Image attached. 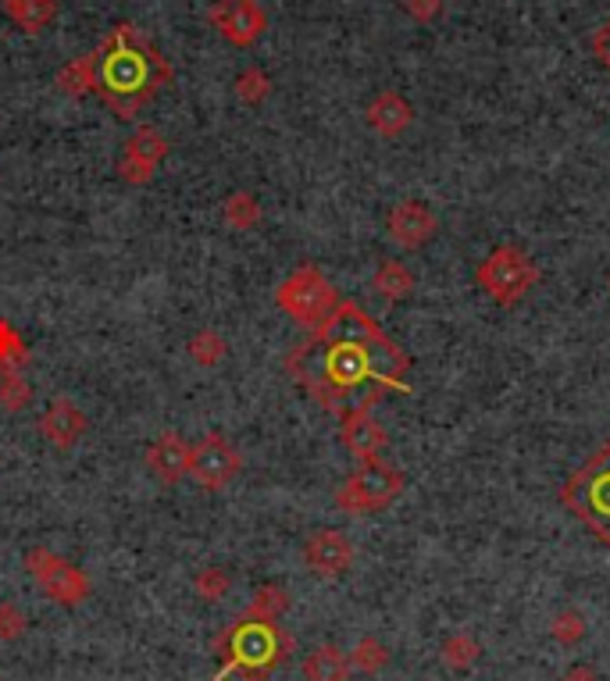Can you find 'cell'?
I'll return each instance as SVG.
<instances>
[{"instance_id": "6da1fadb", "label": "cell", "mask_w": 610, "mask_h": 681, "mask_svg": "<svg viewBox=\"0 0 610 681\" xmlns=\"http://www.w3.org/2000/svg\"><path fill=\"white\" fill-rule=\"evenodd\" d=\"M286 371L321 411L339 421L376 411L389 393L411 389L407 353L358 300H339V308L286 353Z\"/></svg>"}, {"instance_id": "7a4b0ae2", "label": "cell", "mask_w": 610, "mask_h": 681, "mask_svg": "<svg viewBox=\"0 0 610 681\" xmlns=\"http://www.w3.org/2000/svg\"><path fill=\"white\" fill-rule=\"evenodd\" d=\"M172 82V64L132 22H118L93 50V93L122 122H132Z\"/></svg>"}, {"instance_id": "3957f363", "label": "cell", "mask_w": 610, "mask_h": 681, "mask_svg": "<svg viewBox=\"0 0 610 681\" xmlns=\"http://www.w3.org/2000/svg\"><path fill=\"white\" fill-rule=\"evenodd\" d=\"M218 653H222V674H243L247 681H264L293 653V635L282 632L279 624L240 618L218 639Z\"/></svg>"}, {"instance_id": "277c9868", "label": "cell", "mask_w": 610, "mask_h": 681, "mask_svg": "<svg viewBox=\"0 0 610 681\" xmlns=\"http://www.w3.org/2000/svg\"><path fill=\"white\" fill-rule=\"evenodd\" d=\"M561 503L603 547H610V442H603L561 485Z\"/></svg>"}, {"instance_id": "5b68a950", "label": "cell", "mask_w": 610, "mask_h": 681, "mask_svg": "<svg viewBox=\"0 0 610 681\" xmlns=\"http://www.w3.org/2000/svg\"><path fill=\"white\" fill-rule=\"evenodd\" d=\"M474 282H479L482 293L493 303H500V308H514V303L529 297V289L539 282V268L529 258V250L503 243L489 253V258L479 261V268H474Z\"/></svg>"}, {"instance_id": "8992f818", "label": "cell", "mask_w": 610, "mask_h": 681, "mask_svg": "<svg viewBox=\"0 0 610 681\" xmlns=\"http://www.w3.org/2000/svg\"><path fill=\"white\" fill-rule=\"evenodd\" d=\"M276 303H279L282 314H290L293 326L314 332L321 321L339 308V293L321 268L300 264L293 276L276 289Z\"/></svg>"}, {"instance_id": "52a82bcc", "label": "cell", "mask_w": 610, "mask_h": 681, "mask_svg": "<svg viewBox=\"0 0 610 681\" xmlns=\"http://www.w3.org/2000/svg\"><path fill=\"white\" fill-rule=\"evenodd\" d=\"M403 492V471L389 464L386 457L358 461V471L336 489V507L343 514H376L386 510Z\"/></svg>"}, {"instance_id": "ba28073f", "label": "cell", "mask_w": 610, "mask_h": 681, "mask_svg": "<svg viewBox=\"0 0 610 681\" xmlns=\"http://www.w3.org/2000/svg\"><path fill=\"white\" fill-rule=\"evenodd\" d=\"M26 571L37 578V585L50 603L61 607H79L90 595V578L87 571H79L72 560H64L61 553L37 547L26 553Z\"/></svg>"}, {"instance_id": "9c48e42d", "label": "cell", "mask_w": 610, "mask_h": 681, "mask_svg": "<svg viewBox=\"0 0 610 681\" xmlns=\"http://www.w3.org/2000/svg\"><path fill=\"white\" fill-rule=\"evenodd\" d=\"M243 471V453L240 447L222 435V432H208L197 447H193V468L190 479L203 489V492H222L229 489Z\"/></svg>"}, {"instance_id": "30bf717a", "label": "cell", "mask_w": 610, "mask_h": 681, "mask_svg": "<svg viewBox=\"0 0 610 681\" xmlns=\"http://www.w3.org/2000/svg\"><path fill=\"white\" fill-rule=\"evenodd\" d=\"M208 22L232 47H253L268 29V14L258 0H214Z\"/></svg>"}, {"instance_id": "8fae6325", "label": "cell", "mask_w": 610, "mask_h": 681, "mask_svg": "<svg viewBox=\"0 0 610 681\" xmlns=\"http://www.w3.org/2000/svg\"><path fill=\"white\" fill-rule=\"evenodd\" d=\"M164 158H168L164 132L158 126H140L126 140L122 161H118V179L129 186H150Z\"/></svg>"}, {"instance_id": "7c38bea8", "label": "cell", "mask_w": 610, "mask_h": 681, "mask_svg": "<svg viewBox=\"0 0 610 681\" xmlns=\"http://www.w3.org/2000/svg\"><path fill=\"white\" fill-rule=\"evenodd\" d=\"M303 564L318 578H339L353 564V542L339 528H318L314 535L303 542Z\"/></svg>"}, {"instance_id": "4fadbf2b", "label": "cell", "mask_w": 610, "mask_h": 681, "mask_svg": "<svg viewBox=\"0 0 610 681\" xmlns=\"http://www.w3.org/2000/svg\"><path fill=\"white\" fill-rule=\"evenodd\" d=\"M386 229H389V240L400 250H421L436 236L439 218L421 200H400L397 208L389 211Z\"/></svg>"}, {"instance_id": "5bb4252c", "label": "cell", "mask_w": 610, "mask_h": 681, "mask_svg": "<svg viewBox=\"0 0 610 681\" xmlns=\"http://www.w3.org/2000/svg\"><path fill=\"white\" fill-rule=\"evenodd\" d=\"M87 429H90L87 414H82L68 397H58V400L50 403L47 411L37 418V432L50 442V447H58V450L79 447V439L87 435Z\"/></svg>"}, {"instance_id": "9a60e30c", "label": "cell", "mask_w": 610, "mask_h": 681, "mask_svg": "<svg viewBox=\"0 0 610 681\" xmlns=\"http://www.w3.org/2000/svg\"><path fill=\"white\" fill-rule=\"evenodd\" d=\"M147 468L158 482L176 485L193 468V447L179 432H161L147 450Z\"/></svg>"}, {"instance_id": "2e32d148", "label": "cell", "mask_w": 610, "mask_h": 681, "mask_svg": "<svg viewBox=\"0 0 610 681\" xmlns=\"http://www.w3.org/2000/svg\"><path fill=\"white\" fill-rule=\"evenodd\" d=\"M339 439H343V447L358 457V461H371V457H382V450L389 447V432L382 424L371 418V411H361V414H350L339 421Z\"/></svg>"}, {"instance_id": "e0dca14e", "label": "cell", "mask_w": 610, "mask_h": 681, "mask_svg": "<svg viewBox=\"0 0 610 681\" xmlns=\"http://www.w3.org/2000/svg\"><path fill=\"white\" fill-rule=\"evenodd\" d=\"M364 118H368V126L376 129L379 136H386V140H397V136H403L407 129H411L414 108L407 104V100H403L397 90H382V93L368 104Z\"/></svg>"}, {"instance_id": "ac0fdd59", "label": "cell", "mask_w": 610, "mask_h": 681, "mask_svg": "<svg viewBox=\"0 0 610 681\" xmlns=\"http://www.w3.org/2000/svg\"><path fill=\"white\" fill-rule=\"evenodd\" d=\"M350 657L332 642H321L303 657V678L308 681H350Z\"/></svg>"}, {"instance_id": "d6986e66", "label": "cell", "mask_w": 610, "mask_h": 681, "mask_svg": "<svg viewBox=\"0 0 610 681\" xmlns=\"http://www.w3.org/2000/svg\"><path fill=\"white\" fill-rule=\"evenodd\" d=\"M0 4H4L8 19L29 37H40L58 19V0H0Z\"/></svg>"}, {"instance_id": "ffe728a7", "label": "cell", "mask_w": 610, "mask_h": 681, "mask_svg": "<svg viewBox=\"0 0 610 681\" xmlns=\"http://www.w3.org/2000/svg\"><path fill=\"white\" fill-rule=\"evenodd\" d=\"M371 289H376L386 303H400L414 293V276L403 261H382L376 268V276H371Z\"/></svg>"}, {"instance_id": "44dd1931", "label": "cell", "mask_w": 610, "mask_h": 681, "mask_svg": "<svg viewBox=\"0 0 610 681\" xmlns=\"http://www.w3.org/2000/svg\"><path fill=\"white\" fill-rule=\"evenodd\" d=\"M290 610V592H286L282 585H261L258 592H253V600L247 603L243 618L247 621H264V624H279V618Z\"/></svg>"}, {"instance_id": "7402d4cb", "label": "cell", "mask_w": 610, "mask_h": 681, "mask_svg": "<svg viewBox=\"0 0 610 681\" xmlns=\"http://www.w3.org/2000/svg\"><path fill=\"white\" fill-rule=\"evenodd\" d=\"M479 657H482V645L471 632H450L443 639V645H439V660H443V668H450L457 674L471 671L474 663H479Z\"/></svg>"}, {"instance_id": "603a6c76", "label": "cell", "mask_w": 610, "mask_h": 681, "mask_svg": "<svg viewBox=\"0 0 610 681\" xmlns=\"http://www.w3.org/2000/svg\"><path fill=\"white\" fill-rule=\"evenodd\" d=\"M261 218H264V211H261L258 197L247 193V190L229 193L226 203H222V221H226L229 229H236V232H250Z\"/></svg>"}, {"instance_id": "cb8c5ba5", "label": "cell", "mask_w": 610, "mask_h": 681, "mask_svg": "<svg viewBox=\"0 0 610 681\" xmlns=\"http://www.w3.org/2000/svg\"><path fill=\"white\" fill-rule=\"evenodd\" d=\"M29 361H32V353H29L26 336H22L19 329H14L11 321L0 318V374L22 371Z\"/></svg>"}, {"instance_id": "d4e9b609", "label": "cell", "mask_w": 610, "mask_h": 681, "mask_svg": "<svg viewBox=\"0 0 610 681\" xmlns=\"http://www.w3.org/2000/svg\"><path fill=\"white\" fill-rule=\"evenodd\" d=\"M190 361L200 364V368H218L226 361V353H229V343H226V336L218 332V329H200L190 336Z\"/></svg>"}, {"instance_id": "484cf974", "label": "cell", "mask_w": 610, "mask_h": 681, "mask_svg": "<svg viewBox=\"0 0 610 681\" xmlns=\"http://www.w3.org/2000/svg\"><path fill=\"white\" fill-rule=\"evenodd\" d=\"M58 90L68 93V97H76V100H82L87 93H93V54L68 61L61 72H58Z\"/></svg>"}, {"instance_id": "4316f807", "label": "cell", "mask_w": 610, "mask_h": 681, "mask_svg": "<svg viewBox=\"0 0 610 681\" xmlns=\"http://www.w3.org/2000/svg\"><path fill=\"white\" fill-rule=\"evenodd\" d=\"M347 657H350V668H353V671H361V674H379V671H386V663H389L386 642L376 639V635L358 639V645H353V650H350Z\"/></svg>"}, {"instance_id": "83f0119b", "label": "cell", "mask_w": 610, "mask_h": 681, "mask_svg": "<svg viewBox=\"0 0 610 681\" xmlns=\"http://www.w3.org/2000/svg\"><path fill=\"white\" fill-rule=\"evenodd\" d=\"M236 97H240L243 104H250V108L264 104V100L271 97V79H268L264 68H258V64L243 68V72L236 76Z\"/></svg>"}, {"instance_id": "f1b7e54d", "label": "cell", "mask_w": 610, "mask_h": 681, "mask_svg": "<svg viewBox=\"0 0 610 681\" xmlns=\"http://www.w3.org/2000/svg\"><path fill=\"white\" fill-rule=\"evenodd\" d=\"M589 632V621L579 610H561V614L550 618V639L557 645H579Z\"/></svg>"}, {"instance_id": "f546056e", "label": "cell", "mask_w": 610, "mask_h": 681, "mask_svg": "<svg viewBox=\"0 0 610 681\" xmlns=\"http://www.w3.org/2000/svg\"><path fill=\"white\" fill-rule=\"evenodd\" d=\"M29 403H32V385L22 379V371L0 374V407H4L8 414H19Z\"/></svg>"}, {"instance_id": "4dcf8cb0", "label": "cell", "mask_w": 610, "mask_h": 681, "mask_svg": "<svg viewBox=\"0 0 610 681\" xmlns=\"http://www.w3.org/2000/svg\"><path fill=\"white\" fill-rule=\"evenodd\" d=\"M229 589H232V578L222 568H203L193 578V592L200 595V600H208V603H222L226 595H229Z\"/></svg>"}, {"instance_id": "1f68e13d", "label": "cell", "mask_w": 610, "mask_h": 681, "mask_svg": "<svg viewBox=\"0 0 610 681\" xmlns=\"http://www.w3.org/2000/svg\"><path fill=\"white\" fill-rule=\"evenodd\" d=\"M29 628V618L19 603H0V642H19Z\"/></svg>"}, {"instance_id": "d6a6232c", "label": "cell", "mask_w": 610, "mask_h": 681, "mask_svg": "<svg viewBox=\"0 0 610 681\" xmlns=\"http://www.w3.org/2000/svg\"><path fill=\"white\" fill-rule=\"evenodd\" d=\"M403 8H407V14H411V19L432 22L436 14H439V8H443V0H403Z\"/></svg>"}, {"instance_id": "836d02e7", "label": "cell", "mask_w": 610, "mask_h": 681, "mask_svg": "<svg viewBox=\"0 0 610 681\" xmlns=\"http://www.w3.org/2000/svg\"><path fill=\"white\" fill-rule=\"evenodd\" d=\"M592 54H597V61L610 72V19L592 32Z\"/></svg>"}, {"instance_id": "e575fe53", "label": "cell", "mask_w": 610, "mask_h": 681, "mask_svg": "<svg viewBox=\"0 0 610 681\" xmlns=\"http://www.w3.org/2000/svg\"><path fill=\"white\" fill-rule=\"evenodd\" d=\"M561 681H603V678L597 674V668H589V663H574L571 671H564Z\"/></svg>"}, {"instance_id": "d590c367", "label": "cell", "mask_w": 610, "mask_h": 681, "mask_svg": "<svg viewBox=\"0 0 610 681\" xmlns=\"http://www.w3.org/2000/svg\"><path fill=\"white\" fill-rule=\"evenodd\" d=\"M0 681H8V678H0Z\"/></svg>"}]
</instances>
